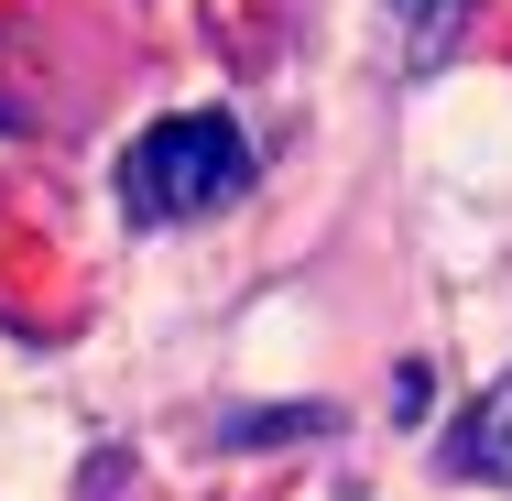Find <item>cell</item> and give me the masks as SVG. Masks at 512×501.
Masks as SVG:
<instances>
[{
  "instance_id": "1",
  "label": "cell",
  "mask_w": 512,
  "mask_h": 501,
  "mask_svg": "<svg viewBox=\"0 0 512 501\" xmlns=\"http://www.w3.org/2000/svg\"><path fill=\"white\" fill-rule=\"evenodd\" d=\"M251 186V142L229 109H175L120 153V207L131 218H207Z\"/></svg>"
},
{
  "instance_id": "2",
  "label": "cell",
  "mask_w": 512,
  "mask_h": 501,
  "mask_svg": "<svg viewBox=\"0 0 512 501\" xmlns=\"http://www.w3.org/2000/svg\"><path fill=\"white\" fill-rule=\"evenodd\" d=\"M425 403H436V371H425V360H414V371H393V414H404V425L425 414Z\"/></svg>"
},
{
  "instance_id": "3",
  "label": "cell",
  "mask_w": 512,
  "mask_h": 501,
  "mask_svg": "<svg viewBox=\"0 0 512 501\" xmlns=\"http://www.w3.org/2000/svg\"><path fill=\"white\" fill-rule=\"evenodd\" d=\"M393 11H404L414 33H447V0H393Z\"/></svg>"
}]
</instances>
